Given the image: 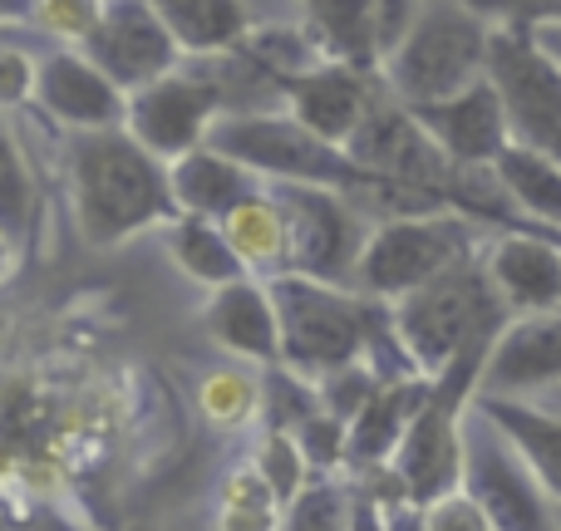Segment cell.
I'll return each mask as SVG.
<instances>
[{
  "instance_id": "6da1fadb",
  "label": "cell",
  "mask_w": 561,
  "mask_h": 531,
  "mask_svg": "<svg viewBox=\"0 0 561 531\" xmlns=\"http://www.w3.org/2000/svg\"><path fill=\"white\" fill-rule=\"evenodd\" d=\"M65 183L75 227L94 252L178 222L173 168L148 153L128 128L65 134Z\"/></svg>"
},
{
  "instance_id": "7a4b0ae2",
  "label": "cell",
  "mask_w": 561,
  "mask_h": 531,
  "mask_svg": "<svg viewBox=\"0 0 561 531\" xmlns=\"http://www.w3.org/2000/svg\"><path fill=\"white\" fill-rule=\"evenodd\" d=\"M389 310H394V330L424 379H444L468 355H493L497 335L513 320L488 280L483 256L438 276L434 286L414 290Z\"/></svg>"
},
{
  "instance_id": "3957f363",
  "label": "cell",
  "mask_w": 561,
  "mask_h": 531,
  "mask_svg": "<svg viewBox=\"0 0 561 531\" xmlns=\"http://www.w3.org/2000/svg\"><path fill=\"white\" fill-rule=\"evenodd\" d=\"M493 35L497 20L478 15V10L458 5V0H424L419 25L394 49V59H385L379 79L409 108L444 104V99L468 94L473 84L488 79Z\"/></svg>"
},
{
  "instance_id": "277c9868",
  "label": "cell",
  "mask_w": 561,
  "mask_h": 531,
  "mask_svg": "<svg viewBox=\"0 0 561 531\" xmlns=\"http://www.w3.org/2000/svg\"><path fill=\"white\" fill-rule=\"evenodd\" d=\"M266 286H272L280 320V365L290 374L320 384L325 374L359 365L369 355L385 300H369L355 286H330V280L310 276H276Z\"/></svg>"
},
{
  "instance_id": "5b68a950",
  "label": "cell",
  "mask_w": 561,
  "mask_h": 531,
  "mask_svg": "<svg viewBox=\"0 0 561 531\" xmlns=\"http://www.w3.org/2000/svg\"><path fill=\"white\" fill-rule=\"evenodd\" d=\"M483 246L488 232L468 222L463 212H454V207L389 217V222H375V232H369V246L355 270V290L369 300H385V305H399L404 296H414V290L434 286L438 276L483 256Z\"/></svg>"
},
{
  "instance_id": "8992f818",
  "label": "cell",
  "mask_w": 561,
  "mask_h": 531,
  "mask_svg": "<svg viewBox=\"0 0 561 531\" xmlns=\"http://www.w3.org/2000/svg\"><path fill=\"white\" fill-rule=\"evenodd\" d=\"M207 143L217 153H227L232 163H242L247 173H256L266 187H335V193L359 197L369 187V177L350 163L345 148H330L325 138H316L300 118H290L286 108L276 114H232L213 128Z\"/></svg>"
},
{
  "instance_id": "52a82bcc",
  "label": "cell",
  "mask_w": 561,
  "mask_h": 531,
  "mask_svg": "<svg viewBox=\"0 0 561 531\" xmlns=\"http://www.w3.org/2000/svg\"><path fill=\"white\" fill-rule=\"evenodd\" d=\"M272 203L286 222V276L330 280V286H355L359 256L369 246L375 222L350 193L335 187H272Z\"/></svg>"
},
{
  "instance_id": "ba28073f",
  "label": "cell",
  "mask_w": 561,
  "mask_h": 531,
  "mask_svg": "<svg viewBox=\"0 0 561 531\" xmlns=\"http://www.w3.org/2000/svg\"><path fill=\"white\" fill-rule=\"evenodd\" d=\"M463 493L497 531H557V503L478 399L463 414Z\"/></svg>"
},
{
  "instance_id": "9c48e42d",
  "label": "cell",
  "mask_w": 561,
  "mask_h": 531,
  "mask_svg": "<svg viewBox=\"0 0 561 531\" xmlns=\"http://www.w3.org/2000/svg\"><path fill=\"white\" fill-rule=\"evenodd\" d=\"M488 79L503 94L513 143L561 158V65L537 45L533 30L497 20Z\"/></svg>"
},
{
  "instance_id": "30bf717a",
  "label": "cell",
  "mask_w": 561,
  "mask_h": 531,
  "mask_svg": "<svg viewBox=\"0 0 561 531\" xmlns=\"http://www.w3.org/2000/svg\"><path fill=\"white\" fill-rule=\"evenodd\" d=\"M227 118V99H222V84L207 74L203 59H187L178 74L158 79L148 84L144 94L128 99V134L148 148L153 158H163L168 168L178 158L197 153L207 148L213 128Z\"/></svg>"
},
{
  "instance_id": "8fae6325",
  "label": "cell",
  "mask_w": 561,
  "mask_h": 531,
  "mask_svg": "<svg viewBox=\"0 0 561 531\" xmlns=\"http://www.w3.org/2000/svg\"><path fill=\"white\" fill-rule=\"evenodd\" d=\"M84 55L124 89L128 99L144 94L148 84L178 74L187 65V55L178 49V39L168 35V25L148 10V0H108L99 30L84 39Z\"/></svg>"
},
{
  "instance_id": "7c38bea8",
  "label": "cell",
  "mask_w": 561,
  "mask_h": 531,
  "mask_svg": "<svg viewBox=\"0 0 561 531\" xmlns=\"http://www.w3.org/2000/svg\"><path fill=\"white\" fill-rule=\"evenodd\" d=\"M35 108L65 134H99L128 124V94L84 55V49H49L39 59Z\"/></svg>"
},
{
  "instance_id": "4fadbf2b",
  "label": "cell",
  "mask_w": 561,
  "mask_h": 531,
  "mask_svg": "<svg viewBox=\"0 0 561 531\" xmlns=\"http://www.w3.org/2000/svg\"><path fill=\"white\" fill-rule=\"evenodd\" d=\"M379 89V69L345 65V59H325L310 74H300L286 89V114L300 118L316 138H325L330 148H350V138L359 134V124L369 118Z\"/></svg>"
},
{
  "instance_id": "5bb4252c",
  "label": "cell",
  "mask_w": 561,
  "mask_h": 531,
  "mask_svg": "<svg viewBox=\"0 0 561 531\" xmlns=\"http://www.w3.org/2000/svg\"><path fill=\"white\" fill-rule=\"evenodd\" d=\"M493 399H557L561 394V310L513 315L483 365V389Z\"/></svg>"
},
{
  "instance_id": "9a60e30c",
  "label": "cell",
  "mask_w": 561,
  "mask_h": 531,
  "mask_svg": "<svg viewBox=\"0 0 561 531\" xmlns=\"http://www.w3.org/2000/svg\"><path fill=\"white\" fill-rule=\"evenodd\" d=\"M483 266L507 315L561 310V236L557 232H497L483 246Z\"/></svg>"
},
{
  "instance_id": "2e32d148",
  "label": "cell",
  "mask_w": 561,
  "mask_h": 531,
  "mask_svg": "<svg viewBox=\"0 0 561 531\" xmlns=\"http://www.w3.org/2000/svg\"><path fill=\"white\" fill-rule=\"evenodd\" d=\"M414 114L454 168H488L513 148V124H507L503 94H497L493 79L473 84L458 99H444V104L414 108Z\"/></svg>"
},
{
  "instance_id": "e0dca14e",
  "label": "cell",
  "mask_w": 561,
  "mask_h": 531,
  "mask_svg": "<svg viewBox=\"0 0 561 531\" xmlns=\"http://www.w3.org/2000/svg\"><path fill=\"white\" fill-rule=\"evenodd\" d=\"M203 325L237 365H256V369L280 365V320L266 280L247 276L237 286L213 290L203 305Z\"/></svg>"
},
{
  "instance_id": "ac0fdd59",
  "label": "cell",
  "mask_w": 561,
  "mask_h": 531,
  "mask_svg": "<svg viewBox=\"0 0 561 531\" xmlns=\"http://www.w3.org/2000/svg\"><path fill=\"white\" fill-rule=\"evenodd\" d=\"M428 394H434V379H399V384H385L375 394V404L350 424V458H345V477H369L394 467V453L404 448L414 418L424 414Z\"/></svg>"
},
{
  "instance_id": "d6986e66",
  "label": "cell",
  "mask_w": 561,
  "mask_h": 531,
  "mask_svg": "<svg viewBox=\"0 0 561 531\" xmlns=\"http://www.w3.org/2000/svg\"><path fill=\"white\" fill-rule=\"evenodd\" d=\"M266 183L256 173H247L242 163H232L227 153H217L213 143L173 163V203L178 217H203V222H227L242 203L262 197Z\"/></svg>"
},
{
  "instance_id": "ffe728a7",
  "label": "cell",
  "mask_w": 561,
  "mask_h": 531,
  "mask_svg": "<svg viewBox=\"0 0 561 531\" xmlns=\"http://www.w3.org/2000/svg\"><path fill=\"white\" fill-rule=\"evenodd\" d=\"M148 10L163 20L187 59L227 55L262 25L252 0H148Z\"/></svg>"
},
{
  "instance_id": "44dd1931",
  "label": "cell",
  "mask_w": 561,
  "mask_h": 531,
  "mask_svg": "<svg viewBox=\"0 0 561 531\" xmlns=\"http://www.w3.org/2000/svg\"><path fill=\"white\" fill-rule=\"evenodd\" d=\"M478 408L513 438V448L527 458V467H533L537 483L547 487V497L561 507V404L478 394Z\"/></svg>"
},
{
  "instance_id": "7402d4cb",
  "label": "cell",
  "mask_w": 561,
  "mask_h": 531,
  "mask_svg": "<svg viewBox=\"0 0 561 531\" xmlns=\"http://www.w3.org/2000/svg\"><path fill=\"white\" fill-rule=\"evenodd\" d=\"M375 15L379 0H296V20L320 39L330 59L379 69L375 59Z\"/></svg>"
},
{
  "instance_id": "603a6c76",
  "label": "cell",
  "mask_w": 561,
  "mask_h": 531,
  "mask_svg": "<svg viewBox=\"0 0 561 531\" xmlns=\"http://www.w3.org/2000/svg\"><path fill=\"white\" fill-rule=\"evenodd\" d=\"M163 242H168V256L178 262L187 280L207 290H222V286H237L247 280L252 270L242 266L237 246L227 242L222 222H203V217H178V222L163 227Z\"/></svg>"
},
{
  "instance_id": "cb8c5ba5",
  "label": "cell",
  "mask_w": 561,
  "mask_h": 531,
  "mask_svg": "<svg viewBox=\"0 0 561 531\" xmlns=\"http://www.w3.org/2000/svg\"><path fill=\"white\" fill-rule=\"evenodd\" d=\"M493 168H497V177H503V187L513 193L517 212H523L537 232L561 236V158L513 143Z\"/></svg>"
},
{
  "instance_id": "d4e9b609",
  "label": "cell",
  "mask_w": 561,
  "mask_h": 531,
  "mask_svg": "<svg viewBox=\"0 0 561 531\" xmlns=\"http://www.w3.org/2000/svg\"><path fill=\"white\" fill-rule=\"evenodd\" d=\"M227 242L237 246V256H242V266L252 270L256 280H276L286 276L290 262H286V222H280L276 203H272V187H266L262 197H252V203H242L232 217L222 222Z\"/></svg>"
},
{
  "instance_id": "484cf974",
  "label": "cell",
  "mask_w": 561,
  "mask_h": 531,
  "mask_svg": "<svg viewBox=\"0 0 561 531\" xmlns=\"http://www.w3.org/2000/svg\"><path fill=\"white\" fill-rule=\"evenodd\" d=\"M197 408L213 428L242 434L266 414V379L256 374V365H217L197 384Z\"/></svg>"
},
{
  "instance_id": "4316f807",
  "label": "cell",
  "mask_w": 561,
  "mask_h": 531,
  "mask_svg": "<svg viewBox=\"0 0 561 531\" xmlns=\"http://www.w3.org/2000/svg\"><path fill=\"white\" fill-rule=\"evenodd\" d=\"M213 531H286V503L272 493L256 463H237L222 477V493H217V517Z\"/></svg>"
},
{
  "instance_id": "83f0119b",
  "label": "cell",
  "mask_w": 561,
  "mask_h": 531,
  "mask_svg": "<svg viewBox=\"0 0 561 531\" xmlns=\"http://www.w3.org/2000/svg\"><path fill=\"white\" fill-rule=\"evenodd\" d=\"M237 49H247V55H252L272 79H280L286 89L296 84L300 74H310L316 65L330 59L325 49H320V39L310 35L300 20H262Z\"/></svg>"
},
{
  "instance_id": "f1b7e54d",
  "label": "cell",
  "mask_w": 561,
  "mask_h": 531,
  "mask_svg": "<svg viewBox=\"0 0 561 531\" xmlns=\"http://www.w3.org/2000/svg\"><path fill=\"white\" fill-rule=\"evenodd\" d=\"M286 531H355V483L350 477H316L286 507Z\"/></svg>"
},
{
  "instance_id": "f546056e",
  "label": "cell",
  "mask_w": 561,
  "mask_h": 531,
  "mask_svg": "<svg viewBox=\"0 0 561 531\" xmlns=\"http://www.w3.org/2000/svg\"><path fill=\"white\" fill-rule=\"evenodd\" d=\"M252 463H256V473L272 483V493H276L286 507L296 503V497L306 493L310 483H316V473H310V463H306V453H300V443H296L290 434H280V428H266V434L256 438Z\"/></svg>"
},
{
  "instance_id": "4dcf8cb0",
  "label": "cell",
  "mask_w": 561,
  "mask_h": 531,
  "mask_svg": "<svg viewBox=\"0 0 561 531\" xmlns=\"http://www.w3.org/2000/svg\"><path fill=\"white\" fill-rule=\"evenodd\" d=\"M108 0H35L30 30L49 49H84V39L99 30Z\"/></svg>"
},
{
  "instance_id": "1f68e13d",
  "label": "cell",
  "mask_w": 561,
  "mask_h": 531,
  "mask_svg": "<svg viewBox=\"0 0 561 531\" xmlns=\"http://www.w3.org/2000/svg\"><path fill=\"white\" fill-rule=\"evenodd\" d=\"M316 389H320V404H325L330 414L345 418V424H355V418L375 404V394L385 389V379L359 359V365H345V369H335V374H325Z\"/></svg>"
},
{
  "instance_id": "d6a6232c",
  "label": "cell",
  "mask_w": 561,
  "mask_h": 531,
  "mask_svg": "<svg viewBox=\"0 0 561 531\" xmlns=\"http://www.w3.org/2000/svg\"><path fill=\"white\" fill-rule=\"evenodd\" d=\"M49 49H25L15 35L5 39V49H0V104L5 108H25L35 104L39 94V59H45Z\"/></svg>"
},
{
  "instance_id": "836d02e7",
  "label": "cell",
  "mask_w": 561,
  "mask_h": 531,
  "mask_svg": "<svg viewBox=\"0 0 561 531\" xmlns=\"http://www.w3.org/2000/svg\"><path fill=\"white\" fill-rule=\"evenodd\" d=\"M424 531H497V527L488 522L483 507L458 487V493H448V497H438V503L424 507Z\"/></svg>"
},
{
  "instance_id": "e575fe53",
  "label": "cell",
  "mask_w": 561,
  "mask_h": 531,
  "mask_svg": "<svg viewBox=\"0 0 561 531\" xmlns=\"http://www.w3.org/2000/svg\"><path fill=\"white\" fill-rule=\"evenodd\" d=\"M30 217V177H25V153H20L15 134H10V168H5V222L20 232Z\"/></svg>"
},
{
  "instance_id": "d590c367",
  "label": "cell",
  "mask_w": 561,
  "mask_h": 531,
  "mask_svg": "<svg viewBox=\"0 0 561 531\" xmlns=\"http://www.w3.org/2000/svg\"><path fill=\"white\" fill-rule=\"evenodd\" d=\"M503 20L523 30H557L561 25V0H503Z\"/></svg>"
},
{
  "instance_id": "8d00e7d4",
  "label": "cell",
  "mask_w": 561,
  "mask_h": 531,
  "mask_svg": "<svg viewBox=\"0 0 561 531\" xmlns=\"http://www.w3.org/2000/svg\"><path fill=\"white\" fill-rule=\"evenodd\" d=\"M379 512H385V531H424V507H414L409 497H389L379 503Z\"/></svg>"
},
{
  "instance_id": "74e56055",
  "label": "cell",
  "mask_w": 561,
  "mask_h": 531,
  "mask_svg": "<svg viewBox=\"0 0 561 531\" xmlns=\"http://www.w3.org/2000/svg\"><path fill=\"white\" fill-rule=\"evenodd\" d=\"M355 531H385V512L359 483H355Z\"/></svg>"
},
{
  "instance_id": "f35d334b",
  "label": "cell",
  "mask_w": 561,
  "mask_h": 531,
  "mask_svg": "<svg viewBox=\"0 0 561 531\" xmlns=\"http://www.w3.org/2000/svg\"><path fill=\"white\" fill-rule=\"evenodd\" d=\"M533 35H537V45H542L547 55H552L557 65H561V25H557V30H533Z\"/></svg>"
},
{
  "instance_id": "ab89813d",
  "label": "cell",
  "mask_w": 561,
  "mask_h": 531,
  "mask_svg": "<svg viewBox=\"0 0 561 531\" xmlns=\"http://www.w3.org/2000/svg\"><path fill=\"white\" fill-rule=\"evenodd\" d=\"M458 5L478 10V15H488V20H503V0H458Z\"/></svg>"
},
{
  "instance_id": "60d3db41",
  "label": "cell",
  "mask_w": 561,
  "mask_h": 531,
  "mask_svg": "<svg viewBox=\"0 0 561 531\" xmlns=\"http://www.w3.org/2000/svg\"><path fill=\"white\" fill-rule=\"evenodd\" d=\"M256 5H266V0H252V10H256ZM286 5H296V0H286Z\"/></svg>"
},
{
  "instance_id": "b9f144b4",
  "label": "cell",
  "mask_w": 561,
  "mask_h": 531,
  "mask_svg": "<svg viewBox=\"0 0 561 531\" xmlns=\"http://www.w3.org/2000/svg\"><path fill=\"white\" fill-rule=\"evenodd\" d=\"M557 531H561V507H557Z\"/></svg>"
},
{
  "instance_id": "7bdbcfd3",
  "label": "cell",
  "mask_w": 561,
  "mask_h": 531,
  "mask_svg": "<svg viewBox=\"0 0 561 531\" xmlns=\"http://www.w3.org/2000/svg\"><path fill=\"white\" fill-rule=\"evenodd\" d=\"M552 404H561V394H557V399H552Z\"/></svg>"
}]
</instances>
